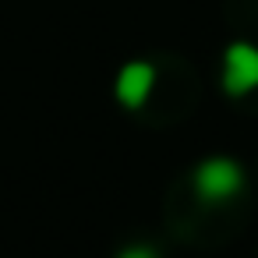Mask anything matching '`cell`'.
Returning <instances> with one entry per match:
<instances>
[{"mask_svg": "<svg viewBox=\"0 0 258 258\" xmlns=\"http://www.w3.org/2000/svg\"><path fill=\"white\" fill-rule=\"evenodd\" d=\"M223 89L230 96H244L258 89V46L230 43L223 53Z\"/></svg>", "mask_w": 258, "mask_h": 258, "instance_id": "7a4b0ae2", "label": "cell"}, {"mask_svg": "<svg viewBox=\"0 0 258 258\" xmlns=\"http://www.w3.org/2000/svg\"><path fill=\"white\" fill-rule=\"evenodd\" d=\"M117 258H156V251H152V247H142V244H138V247H127V251H120Z\"/></svg>", "mask_w": 258, "mask_h": 258, "instance_id": "277c9868", "label": "cell"}, {"mask_svg": "<svg viewBox=\"0 0 258 258\" xmlns=\"http://www.w3.org/2000/svg\"><path fill=\"white\" fill-rule=\"evenodd\" d=\"M244 187V170L233 159H205L195 170V191L205 202H223L233 198Z\"/></svg>", "mask_w": 258, "mask_h": 258, "instance_id": "6da1fadb", "label": "cell"}, {"mask_svg": "<svg viewBox=\"0 0 258 258\" xmlns=\"http://www.w3.org/2000/svg\"><path fill=\"white\" fill-rule=\"evenodd\" d=\"M152 85H156V68L145 64V60H135V64L120 68L113 92H117V99H120L127 110H135V106H142V103L149 99Z\"/></svg>", "mask_w": 258, "mask_h": 258, "instance_id": "3957f363", "label": "cell"}]
</instances>
